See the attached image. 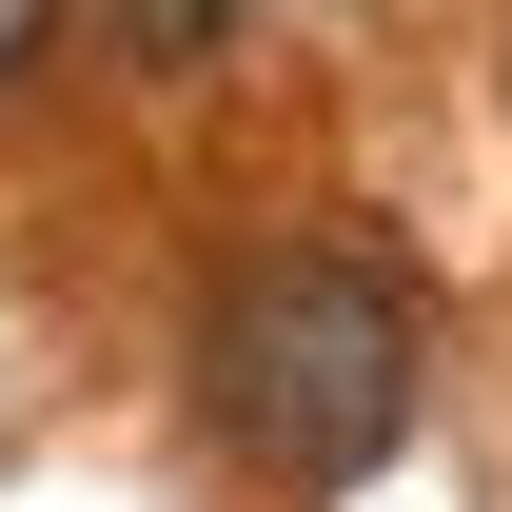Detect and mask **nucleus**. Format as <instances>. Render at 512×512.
Wrapping results in <instances>:
<instances>
[{
    "label": "nucleus",
    "instance_id": "obj_1",
    "mask_svg": "<svg viewBox=\"0 0 512 512\" xmlns=\"http://www.w3.org/2000/svg\"><path fill=\"white\" fill-rule=\"evenodd\" d=\"M414 394H434V316L414 276L355 237H256L217 296H197V434L237 453L256 493H355L414 453Z\"/></svg>",
    "mask_w": 512,
    "mask_h": 512
},
{
    "label": "nucleus",
    "instance_id": "obj_2",
    "mask_svg": "<svg viewBox=\"0 0 512 512\" xmlns=\"http://www.w3.org/2000/svg\"><path fill=\"white\" fill-rule=\"evenodd\" d=\"M138 40H158V60H197V40H237V0H119Z\"/></svg>",
    "mask_w": 512,
    "mask_h": 512
},
{
    "label": "nucleus",
    "instance_id": "obj_3",
    "mask_svg": "<svg viewBox=\"0 0 512 512\" xmlns=\"http://www.w3.org/2000/svg\"><path fill=\"white\" fill-rule=\"evenodd\" d=\"M40 40H60V0H0V79H40Z\"/></svg>",
    "mask_w": 512,
    "mask_h": 512
}]
</instances>
